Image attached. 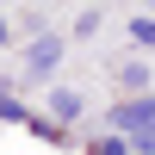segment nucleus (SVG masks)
I'll use <instances>...</instances> for the list:
<instances>
[{"mask_svg":"<svg viewBox=\"0 0 155 155\" xmlns=\"http://www.w3.org/2000/svg\"><path fill=\"white\" fill-rule=\"evenodd\" d=\"M56 62H62V37H37V44L25 50V81H44Z\"/></svg>","mask_w":155,"mask_h":155,"instance_id":"nucleus-1","label":"nucleus"},{"mask_svg":"<svg viewBox=\"0 0 155 155\" xmlns=\"http://www.w3.org/2000/svg\"><path fill=\"white\" fill-rule=\"evenodd\" d=\"M112 124H118V130H143V124H155V93H137V99H124V106L112 112Z\"/></svg>","mask_w":155,"mask_h":155,"instance_id":"nucleus-2","label":"nucleus"},{"mask_svg":"<svg viewBox=\"0 0 155 155\" xmlns=\"http://www.w3.org/2000/svg\"><path fill=\"white\" fill-rule=\"evenodd\" d=\"M50 112H56L62 124H68V118H81V93H68V87H56V93H50Z\"/></svg>","mask_w":155,"mask_h":155,"instance_id":"nucleus-3","label":"nucleus"},{"mask_svg":"<svg viewBox=\"0 0 155 155\" xmlns=\"http://www.w3.org/2000/svg\"><path fill=\"white\" fill-rule=\"evenodd\" d=\"M118 81L130 87V99H137V93H149V68H143V62H124V68H118Z\"/></svg>","mask_w":155,"mask_h":155,"instance_id":"nucleus-4","label":"nucleus"},{"mask_svg":"<svg viewBox=\"0 0 155 155\" xmlns=\"http://www.w3.org/2000/svg\"><path fill=\"white\" fill-rule=\"evenodd\" d=\"M130 37H137V44H149V50H155V19H149V12H143V19H130Z\"/></svg>","mask_w":155,"mask_h":155,"instance_id":"nucleus-5","label":"nucleus"},{"mask_svg":"<svg viewBox=\"0 0 155 155\" xmlns=\"http://www.w3.org/2000/svg\"><path fill=\"white\" fill-rule=\"evenodd\" d=\"M93 155H130V143H124V137H99Z\"/></svg>","mask_w":155,"mask_h":155,"instance_id":"nucleus-6","label":"nucleus"},{"mask_svg":"<svg viewBox=\"0 0 155 155\" xmlns=\"http://www.w3.org/2000/svg\"><path fill=\"white\" fill-rule=\"evenodd\" d=\"M130 149H143V155H155V124H143V130H130Z\"/></svg>","mask_w":155,"mask_h":155,"instance_id":"nucleus-7","label":"nucleus"},{"mask_svg":"<svg viewBox=\"0 0 155 155\" xmlns=\"http://www.w3.org/2000/svg\"><path fill=\"white\" fill-rule=\"evenodd\" d=\"M0 118H12V124H31V118L19 112V99H6V87H0Z\"/></svg>","mask_w":155,"mask_h":155,"instance_id":"nucleus-8","label":"nucleus"},{"mask_svg":"<svg viewBox=\"0 0 155 155\" xmlns=\"http://www.w3.org/2000/svg\"><path fill=\"white\" fill-rule=\"evenodd\" d=\"M6 37H12V31H6V19H0V44H6Z\"/></svg>","mask_w":155,"mask_h":155,"instance_id":"nucleus-9","label":"nucleus"}]
</instances>
